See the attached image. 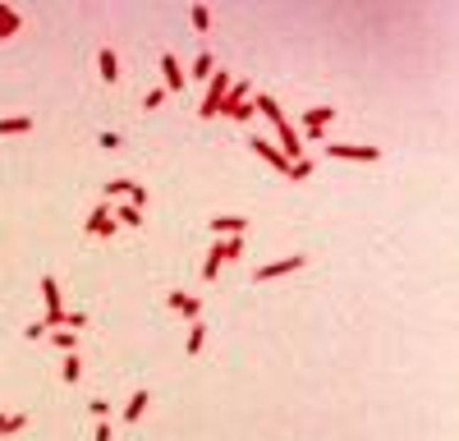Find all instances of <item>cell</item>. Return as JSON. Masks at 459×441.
Masks as SVG:
<instances>
[{"instance_id": "cell-1", "label": "cell", "mask_w": 459, "mask_h": 441, "mask_svg": "<svg viewBox=\"0 0 459 441\" xmlns=\"http://www.w3.org/2000/svg\"><path fill=\"white\" fill-rule=\"evenodd\" d=\"M243 249H248V234H230V239H211V253H207V262H202V276H207V281H216L226 262L243 258Z\"/></svg>"}, {"instance_id": "cell-2", "label": "cell", "mask_w": 459, "mask_h": 441, "mask_svg": "<svg viewBox=\"0 0 459 441\" xmlns=\"http://www.w3.org/2000/svg\"><path fill=\"white\" fill-rule=\"evenodd\" d=\"M221 115H230V120H239V124H248L253 115V83H243V78H234L230 83V92H226V106H221Z\"/></svg>"}, {"instance_id": "cell-3", "label": "cell", "mask_w": 459, "mask_h": 441, "mask_svg": "<svg viewBox=\"0 0 459 441\" xmlns=\"http://www.w3.org/2000/svg\"><path fill=\"white\" fill-rule=\"evenodd\" d=\"M230 83H234V74H230V70H211L207 97H202V106H198V115H202V120L221 115V106H226V92H230Z\"/></svg>"}, {"instance_id": "cell-4", "label": "cell", "mask_w": 459, "mask_h": 441, "mask_svg": "<svg viewBox=\"0 0 459 441\" xmlns=\"http://www.w3.org/2000/svg\"><path fill=\"white\" fill-rule=\"evenodd\" d=\"M304 267H308V253H289V258H280V262H267V267H258V271H253V281H258V285H267V281L289 276V271H304Z\"/></svg>"}, {"instance_id": "cell-5", "label": "cell", "mask_w": 459, "mask_h": 441, "mask_svg": "<svg viewBox=\"0 0 459 441\" xmlns=\"http://www.w3.org/2000/svg\"><path fill=\"white\" fill-rule=\"evenodd\" d=\"M331 120H336V111H331V106H312V111H304V147H317Z\"/></svg>"}, {"instance_id": "cell-6", "label": "cell", "mask_w": 459, "mask_h": 441, "mask_svg": "<svg viewBox=\"0 0 459 441\" xmlns=\"http://www.w3.org/2000/svg\"><path fill=\"white\" fill-rule=\"evenodd\" d=\"M336 161H382V147H358V143H326L321 147Z\"/></svg>"}, {"instance_id": "cell-7", "label": "cell", "mask_w": 459, "mask_h": 441, "mask_svg": "<svg viewBox=\"0 0 459 441\" xmlns=\"http://www.w3.org/2000/svg\"><path fill=\"white\" fill-rule=\"evenodd\" d=\"M83 230H87V234H101V239H111V234L120 230V225H115V217H111V207H106V202H96V207L87 212Z\"/></svg>"}, {"instance_id": "cell-8", "label": "cell", "mask_w": 459, "mask_h": 441, "mask_svg": "<svg viewBox=\"0 0 459 441\" xmlns=\"http://www.w3.org/2000/svg\"><path fill=\"white\" fill-rule=\"evenodd\" d=\"M184 83H189V78H184V70H179V60H175L170 51H161V87H165V92H179Z\"/></svg>"}, {"instance_id": "cell-9", "label": "cell", "mask_w": 459, "mask_h": 441, "mask_svg": "<svg viewBox=\"0 0 459 441\" xmlns=\"http://www.w3.org/2000/svg\"><path fill=\"white\" fill-rule=\"evenodd\" d=\"M211 239H230V234H248V217H211Z\"/></svg>"}, {"instance_id": "cell-10", "label": "cell", "mask_w": 459, "mask_h": 441, "mask_svg": "<svg viewBox=\"0 0 459 441\" xmlns=\"http://www.w3.org/2000/svg\"><path fill=\"white\" fill-rule=\"evenodd\" d=\"M248 147H253V152H258V156H262V161H267V165H276V170H280V175H285V170H289V161H285V152H280V147H276V143H267V138H248Z\"/></svg>"}, {"instance_id": "cell-11", "label": "cell", "mask_w": 459, "mask_h": 441, "mask_svg": "<svg viewBox=\"0 0 459 441\" xmlns=\"http://www.w3.org/2000/svg\"><path fill=\"white\" fill-rule=\"evenodd\" d=\"M253 111H262V115H267L271 124H276V129H280V124H285V111H280V102H276V97H271V92H253Z\"/></svg>"}, {"instance_id": "cell-12", "label": "cell", "mask_w": 459, "mask_h": 441, "mask_svg": "<svg viewBox=\"0 0 459 441\" xmlns=\"http://www.w3.org/2000/svg\"><path fill=\"white\" fill-rule=\"evenodd\" d=\"M276 134H280V147H285V161H299V156H304V138H299V129L285 120Z\"/></svg>"}, {"instance_id": "cell-13", "label": "cell", "mask_w": 459, "mask_h": 441, "mask_svg": "<svg viewBox=\"0 0 459 441\" xmlns=\"http://www.w3.org/2000/svg\"><path fill=\"white\" fill-rule=\"evenodd\" d=\"M23 33V14H18L14 5H0V42H9V37Z\"/></svg>"}, {"instance_id": "cell-14", "label": "cell", "mask_w": 459, "mask_h": 441, "mask_svg": "<svg viewBox=\"0 0 459 441\" xmlns=\"http://www.w3.org/2000/svg\"><path fill=\"white\" fill-rule=\"evenodd\" d=\"M96 70H101L106 83H120V55H115L111 46H101V51H96Z\"/></svg>"}, {"instance_id": "cell-15", "label": "cell", "mask_w": 459, "mask_h": 441, "mask_svg": "<svg viewBox=\"0 0 459 441\" xmlns=\"http://www.w3.org/2000/svg\"><path fill=\"white\" fill-rule=\"evenodd\" d=\"M148 405H152V391H133V396H129V405H124V423H138V418L143 414H148Z\"/></svg>"}, {"instance_id": "cell-16", "label": "cell", "mask_w": 459, "mask_h": 441, "mask_svg": "<svg viewBox=\"0 0 459 441\" xmlns=\"http://www.w3.org/2000/svg\"><path fill=\"white\" fill-rule=\"evenodd\" d=\"M9 134H33V115H9V120H0V138H9Z\"/></svg>"}, {"instance_id": "cell-17", "label": "cell", "mask_w": 459, "mask_h": 441, "mask_svg": "<svg viewBox=\"0 0 459 441\" xmlns=\"http://www.w3.org/2000/svg\"><path fill=\"white\" fill-rule=\"evenodd\" d=\"M202 345H207V327H202V322H189V340H184L189 359H193V354H202Z\"/></svg>"}, {"instance_id": "cell-18", "label": "cell", "mask_w": 459, "mask_h": 441, "mask_svg": "<svg viewBox=\"0 0 459 441\" xmlns=\"http://www.w3.org/2000/svg\"><path fill=\"white\" fill-rule=\"evenodd\" d=\"M46 336H51V345H55V349H60V354H74V349H78V336H74V331H65V327H55V331H46Z\"/></svg>"}, {"instance_id": "cell-19", "label": "cell", "mask_w": 459, "mask_h": 441, "mask_svg": "<svg viewBox=\"0 0 459 441\" xmlns=\"http://www.w3.org/2000/svg\"><path fill=\"white\" fill-rule=\"evenodd\" d=\"M111 217H115V225H129V230H138V225H143V212L133 207V202H124V207H115Z\"/></svg>"}, {"instance_id": "cell-20", "label": "cell", "mask_w": 459, "mask_h": 441, "mask_svg": "<svg viewBox=\"0 0 459 441\" xmlns=\"http://www.w3.org/2000/svg\"><path fill=\"white\" fill-rule=\"evenodd\" d=\"M211 70H216V60H211V51H198V60H193V70L184 78H211Z\"/></svg>"}, {"instance_id": "cell-21", "label": "cell", "mask_w": 459, "mask_h": 441, "mask_svg": "<svg viewBox=\"0 0 459 441\" xmlns=\"http://www.w3.org/2000/svg\"><path fill=\"white\" fill-rule=\"evenodd\" d=\"M189 23H193V33H202V37H207V33H211V9H207V5H193Z\"/></svg>"}, {"instance_id": "cell-22", "label": "cell", "mask_w": 459, "mask_h": 441, "mask_svg": "<svg viewBox=\"0 0 459 441\" xmlns=\"http://www.w3.org/2000/svg\"><path fill=\"white\" fill-rule=\"evenodd\" d=\"M308 175H312V161H308V156H299V161H289L285 180H308Z\"/></svg>"}, {"instance_id": "cell-23", "label": "cell", "mask_w": 459, "mask_h": 441, "mask_svg": "<svg viewBox=\"0 0 459 441\" xmlns=\"http://www.w3.org/2000/svg\"><path fill=\"white\" fill-rule=\"evenodd\" d=\"M60 377H65V381H78V377H83V364H78V354H65Z\"/></svg>"}, {"instance_id": "cell-24", "label": "cell", "mask_w": 459, "mask_h": 441, "mask_svg": "<svg viewBox=\"0 0 459 441\" xmlns=\"http://www.w3.org/2000/svg\"><path fill=\"white\" fill-rule=\"evenodd\" d=\"M124 198H129V202H133V207H138V212L148 207V189H143V184H133V180H129V189H124Z\"/></svg>"}, {"instance_id": "cell-25", "label": "cell", "mask_w": 459, "mask_h": 441, "mask_svg": "<svg viewBox=\"0 0 459 441\" xmlns=\"http://www.w3.org/2000/svg\"><path fill=\"white\" fill-rule=\"evenodd\" d=\"M179 312H184V317H189V322H198V317H202V299H193V294H184Z\"/></svg>"}, {"instance_id": "cell-26", "label": "cell", "mask_w": 459, "mask_h": 441, "mask_svg": "<svg viewBox=\"0 0 459 441\" xmlns=\"http://www.w3.org/2000/svg\"><path fill=\"white\" fill-rule=\"evenodd\" d=\"M87 409H92V418H96V423H101V418L111 414V400H101V396H96V400H87Z\"/></svg>"}, {"instance_id": "cell-27", "label": "cell", "mask_w": 459, "mask_h": 441, "mask_svg": "<svg viewBox=\"0 0 459 441\" xmlns=\"http://www.w3.org/2000/svg\"><path fill=\"white\" fill-rule=\"evenodd\" d=\"M60 327H87V312H78V308H65V322Z\"/></svg>"}, {"instance_id": "cell-28", "label": "cell", "mask_w": 459, "mask_h": 441, "mask_svg": "<svg viewBox=\"0 0 459 441\" xmlns=\"http://www.w3.org/2000/svg\"><path fill=\"white\" fill-rule=\"evenodd\" d=\"M23 428H28V414H9V423H5V437L23 432Z\"/></svg>"}, {"instance_id": "cell-29", "label": "cell", "mask_w": 459, "mask_h": 441, "mask_svg": "<svg viewBox=\"0 0 459 441\" xmlns=\"http://www.w3.org/2000/svg\"><path fill=\"white\" fill-rule=\"evenodd\" d=\"M161 102H165V87H152V92L143 97V106H148V111H156V106H161Z\"/></svg>"}, {"instance_id": "cell-30", "label": "cell", "mask_w": 459, "mask_h": 441, "mask_svg": "<svg viewBox=\"0 0 459 441\" xmlns=\"http://www.w3.org/2000/svg\"><path fill=\"white\" fill-rule=\"evenodd\" d=\"M92 441H115V432H111V423H106V418L96 423V437H92Z\"/></svg>"}, {"instance_id": "cell-31", "label": "cell", "mask_w": 459, "mask_h": 441, "mask_svg": "<svg viewBox=\"0 0 459 441\" xmlns=\"http://www.w3.org/2000/svg\"><path fill=\"white\" fill-rule=\"evenodd\" d=\"M23 336H28V340H42V336H46V327H42V322H28Z\"/></svg>"}, {"instance_id": "cell-32", "label": "cell", "mask_w": 459, "mask_h": 441, "mask_svg": "<svg viewBox=\"0 0 459 441\" xmlns=\"http://www.w3.org/2000/svg\"><path fill=\"white\" fill-rule=\"evenodd\" d=\"M5 423H9V414H0V437H5Z\"/></svg>"}]
</instances>
